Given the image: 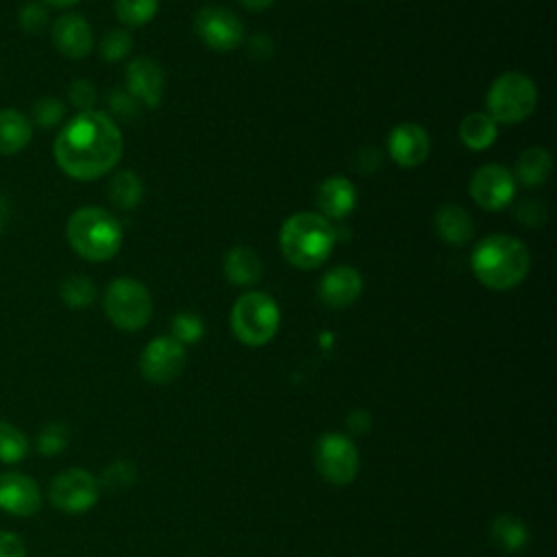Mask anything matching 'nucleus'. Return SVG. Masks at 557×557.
Instances as JSON below:
<instances>
[{"label": "nucleus", "mask_w": 557, "mask_h": 557, "mask_svg": "<svg viewBox=\"0 0 557 557\" xmlns=\"http://www.w3.org/2000/svg\"><path fill=\"white\" fill-rule=\"evenodd\" d=\"M57 165L76 181H94L111 172L124 152L117 124L100 111L76 113L54 139Z\"/></svg>", "instance_id": "1"}, {"label": "nucleus", "mask_w": 557, "mask_h": 557, "mask_svg": "<svg viewBox=\"0 0 557 557\" xmlns=\"http://www.w3.org/2000/svg\"><path fill=\"white\" fill-rule=\"evenodd\" d=\"M246 9H250V11H263V9H268V7H272V2L274 0H239Z\"/></svg>", "instance_id": "40"}, {"label": "nucleus", "mask_w": 557, "mask_h": 557, "mask_svg": "<svg viewBox=\"0 0 557 557\" xmlns=\"http://www.w3.org/2000/svg\"><path fill=\"white\" fill-rule=\"evenodd\" d=\"M28 455L26 435L11 422L0 420V463H17Z\"/></svg>", "instance_id": "27"}, {"label": "nucleus", "mask_w": 557, "mask_h": 557, "mask_svg": "<svg viewBox=\"0 0 557 557\" xmlns=\"http://www.w3.org/2000/svg\"><path fill=\"white\" fill-rule=\"evenodd\" d=\"M387 150L394 163L400 168H418L431 152V139L420 124L403 122L392 128L387 137Z\"/></svg>", "instance_id": "15"}, {"label": "nucleus", "mask_w": 557, "mask_h": 557, "mask_svg": "<svg viewBox=\"0 0 557 557\" xmlns=\"http://www.w3.org/2000/svg\"><path fill=\"white\" fill-rule=\"evenodd\" d=\"M490 537L492 544L505 555H520L531 542L527 522L516 513H498L490 522Z\"/></svg>", "instance_id": "19"}, {"label": "nucleus", "mask_w": 557, "mask_h": 557, "mask_svg": "<svg viewBox=\"0 0 557 557\" xmlns=\"http://www.w3.org/2000/svg\"><path fill=\"white\" fill-rule=\"evenodd\" d=\"M0 235H2V211H0Z\"/></svg>", "instance_id": "42"}, {"label": "nucleus", "mask_w": 557, "mask_h": 557, "mask_svg": "<svg viewBox=\"0 0 557 557\" xmlns=\"http://www.w3.org/2000/svg\"><path fill=\"white\" fill-rule=\"evenodd\" d=\"M281 324V311L272 296L263 292L242 294L231 309V329L246 346H265L274 339Z\"/></svg>", "instance_id": "5"}, {"label": "nucleus", "mask_w": 557, "mask_h": 557, "mask_svg": "<svg viewBox=\"0 0 557 557\" xmlns=\"http://www.w3.org/2000/svg\"><path fill=\"white\" fill-rule=\"evenodd\" d=\"M0 557H26L24 540L13 531H0Z\"/></svg>", "instance_id": "38"}, {"label": "nucleus", "mask_w": 557, "mask_h": 557, "mask_svg": "<svg viewBox=\"0 0 557 557\" xmlns=\"http://www.w3.org/2000/svg\"><path fill=\"white\" fill-rule=\"evenodd\" d=\"M70 444V431L61 422H50L37 433V450L44 457H54L63 453Z\"/></svg>", "instance_id": "31"}, {"label": "nucleus", "mask_w": 557, "mask_h": 557, "mask_svg": "<svg viewBox=\"0 0 557 557\" xmlns=\"http://www.w3.org/2000/svg\"><path fill=\"white\" fill-rule=\"evenodd\" d=\"M115 15L124 26H144L148 24L159 9V0H113Z\"/></svg>", "instance_id": "28"}, {"label": "nucleus", "mask_w": 557, "mask_h": 557, "mask_svg": "<svg viewBox=\"0 0 557 557\" xmlns=\"http://www.w3.org/2000/svg\"><path fill=\"white\" fill-rule=\"evenodd\" d=\"M102 309L115 329L133 333L148 324L152 315V298L141 281L122 276L107 285Z\"/></svg>", "instance_id": "7"}, {"label": "nucleus", "mask_w": 557, "mask_h": 557, "mask_svg": "<svg viewBox=\"0 0 557 557\" xmlns=\"http://www.w3.org/2000/svg\"><path fill=\"white\" fill-rule=\"evenodd\" d=\"M17 22L22 26V30L35 35L41 33L48 26V11L44 2H28L20 9L17 13Z\"/></svg>", "instance_id": "34"}, {"label": "nucleus", "mask_w": 557, "mask_h": 557, "mask_svg": "<svg viewBox=\"0 0 557 557\" xmlns=\"http://www.w3.org/2000/svg\"><path fill=\"white\" fill-rule=\"evenodd\" d=\"M263 274L259 255L248 246H235L224 255V276L239 287L255 285Z\"/></svg>", "instance_id": "22"}, {"label": "nucleus", "mask_w": 557, "mask_h": 557, "mask_svg": "<svg viewBox=\"0 0 557 557\" xmlns=\"http://www.w3.org/2000/svg\"><path fill=\"white\" fill-rule=\"evenodd\" d=\"M553 172V157L546 148L531 146L518 154L513 165V181L524 187H540Z\"/></svg>", "instance_id": "21"}, {"label": "nucleus", "mask_w": 557, "mask_h": 557, "mask_svg": "<svg viewBox=\"0 0 557 557\" xmlns=\"http://www.w3.org/2000/svg\"><path fill=\"white\" fill-rule=\"evenodd\" d=\"M470 268L481 285L494 292H505L524 281L531 268V257L520 239L496 233L483 237L474 246Z\"/></svg>", "instance_id": "2"}, {"label": "nucleus", "mask_w": 557, "mask_h": 557, "mask_svg": "<svg viewBox=\"0 0 557 557\" xmlns=\"http://www.w3.org/2000/svg\"><path fill=\"white\" fill-rule=\"evenodd\" d=\"M33 139L30 120L17 109H0V154H15Z\"/></svg>", "instance_id": "23"}, {"label": "nucleus", "mask_w": 557, "mask_h": 557, "mask_svg": "<svg viewBox=\"0 0 557 557\" xmlns=\"http://www.w3.org/2000/svg\"><path fill=\"white\" fill-rule=\"evenodd\" d=\"M30 115H33V122H35L37 126H41V128H52V126H57V124L63 120V115H65V104H63L59 98H54V96H44V98H39V100L33 104Z\"/></svg>", "instance_id": "33"}, {"label": "nucleus", "mask_w": 557, "mask_h": 557, "mask_svg": "<svg viewBox=\"0 0 557 557\" xmlns=\"http://www.w3.org/2000/svg\"><path fill=\"white\" fill-rule=\"evenodd\" d=\"M170 331H172V337L176 342H181L183 346L187 344H196L200 342V337L205 335V324H202V318L198 313H191V311H181L172 318V324H170Z\"/></svg>", "instance_id": "30"}, {"label": "nucleus", "mask_w": 557, "mask_h": 557, "mask_svg": "<svg viewBox=\"0 0 557 557\" xmlns=\"http://www.w3.org/2000/svg\"><path fill=\"white\" fill-rule=\"evenodd\" d=\"M135 481H137V466L128 459H117L102 470L98 485L100 490L122 492V490H128Z\"/></svg>", "instance_id": "29"}, {"label": "nucleus", "mask_w": 557, "mask_h": 557, "mask_svg": "<svg viewBox=\"0 0 557 557\" xmlns=\"http://www.w3.org/2000/svg\"><path fill=\"white\" fill-rule=\"evenodd\" d=\"M59 296L70 309H87L96 300V285L89 276L70 274L61 281Z\"/></svg>", "instance_id": "26"}, {"label": "nucleus", "mask_w": 557, "mask_h": 557, "mask_svg": "<svg viewBox=\"0 0 557 557\" xmlns=\"http://www.w3.org/2000/svg\"><path fill=\"white\" fill-rule=\"evenodd\" d=\"M50 37L54 48L67 59H83L94 48V33L89 22L76 13H63L52 22Z\"/></svg>", "instance_id": "16"}, {"label": "nucleus", "mask_w": 557, "mask_h": 557, "mask_svg": "<svg viewBox=\"0 0 557 557\" xmlns=\"http://www.w3.org/2000/svg\"><path fill=\"white\" fill-rule=\"evenodd\" d=\"M313 461L320 476L337 487L350 485L359 472V450L350 435L326 431L318 437Z\"/></svg>", "instance_id": "8"}, {"label": "nucleus", "mask_w": 557, "mask_h": 557, "mask_svg": "<svg viewBox=\"0 0 557 557\" xmlns=\"http://www.w3.org/2000/svg\"><path fill=\"white\" fill-rule=\"evenodd\" d=\"M109 200L122 209V211H128V209H135L141 198H144V185H141V178L131 172V170H122L117 172L111 183H109Z\"/></svg>", "instance_id": "25"}, {"label": "nucleus", "mask_w": 557, "mask_h": 557, "mask_svg": "<svg viewBox=\"0 0 557 557\" xmlns=\"http://www.w3.org/2000/svg\"><path fill=\"white\" fill-rule=\"evenodd\" d=\"M70 102L81 111H91L96 102V87L87 78H76L70 85Z\"/></svg>", "instance_id": "35"}, {"label": "nucleus", "mask_w": 557, "mask_h": 557, "mask_svg": "<svg viewBox=\"0 0 557 557\" xmlns=\"http://www.w3.org/2000/svg\"><path fill=\"white\" fill-rule=\"evenodd\" d=\"M78 0H44L46 7H52V9H70L74 7Z\"/></svg>", "instance_id": "41"}, {"label": "nucleus", "mask_w": 557, "mask_h": 557, "mask_svg": "<svg viewBox=\"0 0 557 557\" xmlns=\"http://www.w3.org/2000/svg\"><path fill=\"white\" fill-rule=\"evenodd\" d=\"M109 107H111L113 113H117L124 120H133L139 113V102L128 91H122V89H113L111 91Z\"/></svg>", "instance_id": "37"}, {"label": "nucleus", "mask_w": 557, "mask_h": 557, "mask_svg": "<svg viewBox=\"0 0 557 557\" xmlns=\"http://www.w3.org/2000/svg\"><path fill=\"white\" fill-rule=\"evenodd\" d=\"M194 28L200 41L218 52L235 50L244 37L239 17L220 4L202 7L194 17Z\"/></svg>", "instance_id": "11"}, {"label": "nucleus", "mask_w": 557, "mask_h": 557, "mask_svg": "<svg viewBox=\"0 0 557 557\" xmlns=\"http://www.w3.org/2000/svg\"><path fill=\"white\" fill-rule=\"evenodd\" d=\"M133 48V37L128 35L126 28H113L109 30L102 41H100V57L107 63H115L120 59H124Z\"/></svg>", "instance_id": "32"}, {"label": "nucleus", "mask_w": 557, "mask_h": 557, "mask_svg": "<svg viewBox=\"0 0 557 557\" xmlns=\"http://www.w3.org/2000/svg\"><path fill=\"white\" fill-rule=\"evenodd\" d=\"M187 350L172 335H159L146 344L139 357V372L154 385H168L181 376Z\"/></svg>", "instance_id": "10"}, {"label": "nucleus", "mask_w": 557, "mask_h": 557, "mask_svg": "<svg viewBox=\"0 0 557 557\" xmlns=\"http://www.w3.org/2000/svg\"><path fill=\"white\" fill-rule=\"evenodd\" d=\"M433 226L437 231V235L453 246H461L466 242H470L472 233H474V224L470 213L453 202H444L442 207H437L435 215H433Z\"/></svg>", "instance_id": "20"}, {"label": "nucleus", "mask_w": 557, "mask_h": 557, "mask_svg": "<svg viewBox=\"0 0 557 557\" xmlns=\"http://www.w3.org/2000/svg\"><path fill=\"white\" fill-rule=\"evenodd\" d=\"M41 507V490L37 481L24 472H0V509L15 518H28Z\"/></svg>", "instance_id": "13"}, {"label": "nucleus", "mask_w": 557, "mask_h": 557, "mask_svg": "<svg viewBox=\"0 0 557 557\" xmlns=\"http://www.w3.org/2000/svg\"><path fill=\"white\" fill-rule=\"evenodd\" d=\"M472 200L487 211L505 209L516 196V181L511 170L500 163H485L481 165L468 185Z\"/></svg>", "instance_id": "12"}, {"label": "nucleus", "mask_w": 557, "mask_h": 557, "mask_svg": "<svg viewBox=\"0 0 557 557\" xmlns=\"http://www.w3.org/2000/svg\"><path fill=\"white\" fill-rule=\"evenodd\" d=\"M318 209L322 218L331 220H344L348 213H352L357 205V191L352 183L344 176H329L318 187Z\"/></svg>", "instance_id": "18"}, {"label": "nucleus", "mask_w": 557, "mask_h": 557, "mask_svg": "<svg viewBox=\"0 0 557 557\" xmlns=\"http://www.w3.org/2000/svg\"><path fill=\"white\" fill-rule=\"evenodd\" d=\"M278 244L294 268L313 270L329 259L335 246V228L320 213L298 211L283 222Z\"/></svg>", "instance_id": "3"}, {"label": "nucleus", "mask_w": 557, "mask_h": 557, "mask_svg": "<svg viewBox=\"0 0 557 557\" xmlns=\"http://www.w3.org/2000/svg\"><path fill=\"white\" fill-rule=\"evenodd\" d=\"M361 289L363 278L352 265H335L320 278L318 296L329 309H346L359 298Z\"/></svg>", "instance_id": "17"}, {"label": "nucleus", "mask_w": 557, "mask_h": 557, "mask_svg": "<svg viewBox=\"0 0 557 557\" xmlns=\"http://www.w3.org/2000/svg\"><path fill=\"white\" fill-rule=\"evenodd\" d=\"M72 250L87 261H109L117 255L124 233L120 220L102 207L76 209L65 226Z\"/></svg>", "instance_id": "4"}, {"label": "nucleus", "mask_w": 557, "mask_h": 557, "mask_svg": "<svg viewBox=\"0 0 557 557\" xmlns=\"http://www.w3.org/2000/svg\"><path fill=\"white\" fill-rule=\"evenodd\" d=\"M546 207L535 198H527L516 207V218L524 226H540L546 222Z\"/></svg>", "instance_id": "36"}, {"label": "nucleus", "mask_w": 557, "mask_h": 557, "mask_svg": "<svg viewBox=\"0 0 557 557\" xmlns=\"http://www.w3.org/2000/svg\"><path fill=\"white\" fill-rule=\"evenodd\" d=\"M496 135L498 126L485 111H472L459 124L461 144L474 152L490 148L496 141Z\"/></svg>", "instance_id": "24"}, {"label": "nucleus", "mask_w": 557, "mask_h": 557, "mask_svg": "<svg viewBox=\"0 0 557 557\" xmlns=\"http://www.w3.org/2000/svg\"><path fill=\"white\" fill-rule=\"evenodd\" d=\"M165 89L161 65L150 57H137L126 65V91L146 107H159Z\"/></svg>", "instance_id": "14"}, {"label": "nucleus", "mask_w": 557, "mask_h": 557, "mask_svg": "<svg viewBox=\"0 0 557 557\" xmlns=\"http://www.w3.org/2000/svg\"><path fill=\"white\" fill-rule=\"evenodd\" d=\"M100 496L98 479L85 468H67L48 485V498L54 509L65 513L89 511Z\"/></svg>", "instance_id": "9"}, {"label": "nucleus", "mask_w": 557, "mask_h": 557, "mask_svg": "<svg viewBox=\"0 0 557 557\" xmlns=\"http://www.w3.org/2000/svg\"><path fill=\"white\" fill-rule=\"evenodd\" d=\"M487 115L498 124L524 122L537 107V87L522 72H505L494 78L485 96Z\"/></svg>", "instance_id": "6"}, {"label": "nucleus", "mask_w": 557, "mask_h": 557, "mask_svg": "<svg viewBox=\"0 0 557 557\" xmlns=\"http://www.w3.org/2000/svg\"><path fill=\"white\" fill-rule=\"evenodd\" d=\"M346 426H348V433H352V435H366V433L372 429V416H370V411H366V409H352V411L346 416Z\"/></svg>", "instance_id": "39"}]
</instances>
